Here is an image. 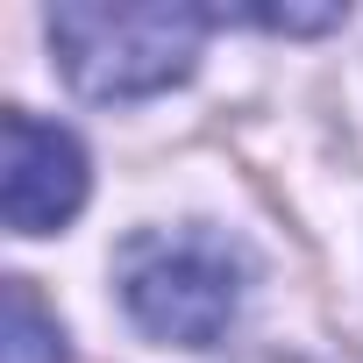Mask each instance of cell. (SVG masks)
Segmentation results:
<instances>
[{"mask_svg":"<svg viewBox=\"0 0 363 363\" xmlns=\"http://www.w3.org/2000/svg\"><path fill=\"white\" fill-rule=\"evenodd\" d=\"M121 306L135 313L143 335L178 342V349H207L228 335L250 292V250L207 221H178V228H135L114 257Z\"/></svg>","mask_w":363,"mask_h":363,"instance_id":"6da1fadb","label":"cell"},{"mask_svg":"<svg viewBox=\"0 0 363 363\" xmlns=\"http://www.w3.org/2000/svg\"><path fill=\"white\" fill-rule=\"evenodd\" d=\"M228 8H178V0H135V8H107V0H65L50 8V43L65 79L86 100H143L178 79H193L200 36L221 29Z\"/></svg>","mask_w":363,"mask_h":363,"instance_id":"7a4b0ae2","label":"cell"},{"mask_svg":"<svg viewBox=\"0 0 363 363\" xmlns=\"http://www.w3.org/2000/svg\"><path fill=\"white\" fill-rule=\"evenodd\" d=\"M0 143H8V164H0V214H8V228L15 235L65 228L86 207V150H79V135L8 107Z\"/></svg>","mask_w":363,"mask_h":363,"instance_id":"3957f363","label":"cell"},{"mask_svg":"<svg viewBox=\"0 0 363 363\" xmlns=\"http://www.w3.org/2000/svg\"><path fill=\"white\" fill-rule=\"evenodd\" d=\"M65 328L36 306L22 278H8V335H0V363H65Z\"/></svg>","mask_w":363,"mask_h":363,"instance_id":"277c9868","label":"cell"}]
</instances>
